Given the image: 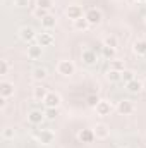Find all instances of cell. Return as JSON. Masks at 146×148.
Returning <instances> with one entry per match:
<instances>
[{
  "mask_svg": "<svg viewBox=\"0 0 146 148\" xmlns=\"http://www.w3.org/2000/svg\"><path fill=\"white\" fill-rule=\"evenodd\" d=\"M103 45L105 47H112V48H117L119 47V40L113 36V35H108V36L103 38Z\"/></svg>",
  "mask_w": 146,
  "mask_h": 148,
  "instance_id": "cell-23",
  "label": "cell"
},
{
  "mask_svg": "<svg viewBox=\"0 0 146 148\" xmlns=\"http://www.w3.org/2000/svg\"><path fill=\"white\" fill-rule=\"evenodd\" d=\"M95 110H96L98 115H108L110 110H112V105H110V102H107V100H100L98 105L95 107Z\"/></svg>",
  "mask_w": 146,
  "mask_h": 148,
  "instance_id": "cell-15",
  "label": "cell"
},
{
  "mask_svg": "<svg viewBox=\"0 0 146 148\" xmlns=\"http://www.w3.org/2000/svg\"><path fill=\"white\" fill-rule=\"evenodd\" d=\"M98 102H100V100H98L96 97H89V98H88V105H89V107H96Z\"/></svg>",
  "mask_w": 146,
  "mask_h": 148,
  "instance_id": "cell-32",
  "label": "cell"
},
{
  "mask_svg": "<svg viewBox=\"0 0 146 148\" xmlns=\"http://www.w3.org/2000/svg\"><path fill=\"white\" fill-rule=\"evenodd\" d=\"M45 119H46L45 117V112H41V110H31L28 114V121L31 124H41Z\"/></svg>",
  "mask_w": 146,
  "mask_h": 148,
  "instance_id": "cell-14",
  "label": "cell"
},
{
  "mask_svg": "<svg viewBox=\"0 0 146 148\" xmlns=\"http://www.w3.org/2000/svg\"><path fill=\"white\" fill-rule=\"evenodd\" d=\"M77 138H79V141H83V143H91V141L96 138V136H95V129H89V127H86V129L79 131Z\"/></svg>",
  "mask_w": 146,
  "mask_h": 148,
  "instance_id": "cell-11",
  "label": "cell"
},
{
  "mask_svg": "<svg viewBox=\"0 0 146 148\" xmlns=\"http://www.w3.org/2000/svg\"><path fill=\"white\" fill-rule=\"evenodd\" d=\"M45 107H52V109H59V105H60V95L59 93H55V91H50L48 95H46V98H45Z\"/></svg>",
  "mask_w": 146,
  "mask_h": 148,
  "instance_id": "cell-5",
  "label": "cell"
},
{
  "mask_svg": "<svg viewBox=\"0 0 146 148\" xmlns=\"http://www.w3.org/2000/svg\"><path fill=\"white\" fill-rule=\"evenodd\" d=\"M36 7H41V9L50 10V9L53 7V0H36Z\"/></svg>",
  "mask_w": 146,
  "mask_h": 148,
  "instance_id": "cell-30",
  "label": "cell"
},
{
  "mask_svg": "<svg viewBox=\"0 0 146 148\" xmlns=\"http://www.w3.org/2000/svg\"><path fill=\"white\" fill-rule=\"evenodd\" d=\"M145 23H146V16H145Z\"/></svg>",
  "mask_w": 146,
  "mask_h": 148,
  "instance_id": "cell-37",
  "label": "cell"
},
{
  "mask_svg": "<svg viewBox=\"0 0 146 148\" xmlns=\"http://www.w3.org/2000/svg\"><path fill=\"white\" fill-rule=\"evenodd\" d=\"M72 26H74V29H77V31H86L91 24H89V23H88V19L83 16V17H79V19L72 21Z\"/></svg>",
  "mask_w": 146,
  "mask_h": 148,
  "instance_id": "cell-17",
  "label": "cell"
},
{
  "mask_svg": "<svg viewBox=\"0 0 146 148\" xmlns=\"http://www.w3.org/2000/svg\"><path fill=\"white\" fill-rule=\"evenodd\" d=\"M55 24H57V17L52 16V14H48L46 17L41 19V26H43L45 29H52V28H55Z\"/></svg>",
  "mask_w": 146,
  "mask_h": 148,
  "instance_id": "cell-18",
  "label": "cell"
},
{
  "mask_svg": "<svg viewBox=\"0 0 146 148\" xmlns=\"http://www.w3.org/2000/svg\"><path fill=\"white\" fill-rule=\"evenodd\" d=\"M28 2H29V0H16V5H17V7H26Z\"/></svg>",
  "mask_w": 146,
  "mask_h": 148,
  "instance_id": "cell-33",
  "label": "cell"
},
{
  "mask_svg": "<svg viewBox=\"0 0 146 148\" xmlns=\"http://www.w3.org/2000/svg\"><path fill=\"white\" fill-rule=\"evenodd\" d=\"M132 50H134V53H138V55H145L146 53V40L145 38L136 40L134 45H132Z\"/></svg>",
  "mask_w": 146,
  "mask_h": 148,
  "instance_id": "cell-16",
  "label": "cell"
},
{
  "mask_svg": "<svg viewBox=\"0 0 146 148\" xmlns=\"http://www.w3.org/2000/svg\"><path fill=\"white\" fill-rule=\"evenodd\" d=\"M143 90H145V91H146V81H145V83H143Z\"/></svg>",
  "mask_w": 146,
  "mask_h": 148,
  "instance_id": "cell-36",
  "label": "cell"
},
{
  "mask_svg": "<svg viewBox=\"0 0 146 148\" xmlns=\"http://www.w3.org/2000/svg\"><path fill=\"white\" fill-rule=\"evenodd\" d=\"M57 71H59V74H62V76H71L76 71V66H74L71 60H60L57 64Z\"/></svg>",
  "mask_w": 146,
  "mask_h": 148,
  "instance_id": "cell-2",
  "label": "cell"
},
{
  "mask_svg": "<svg viewBox=\"0 0 146 148\" xmlns=\"http://www.w3.org/2000/svg\"><path fill=\"white\" fill-rule=\"evenodd\" d=\"M53 140H55V134H53L50 129H41V131L38 133V141H40L41 145H52Z\"/></svg>",
  "mask_w": 146,
  "mask_h": 148,
  "instance_id": "cell-6",
  "label": "cell"
},
{
  "mask_svg": "<svg viewBox=\"0 0 146 148\" xmlns=\"http://www.w3.org/2000/svg\"><path fill=\"white\" fill-rule=\"evenodd\" d=\"M117 110H119V114H122V115H131L134 112V103L131 100H120L117 103Z\"/></svg>",
  "mask_w": 146,
  "mask_h": 148,
  "instance_id": "cell-4",
  "label": "cell"
},
{
  "mask_svg": "<svg viewBox=\"0 0 146 148\" xmlns=\"http://www.w3.org/2000/svg\"><path fill=\"white\" fill-rule=\"evenodd\" d=\"M57 115H59V109H52V107H46L45 109V117L48 121H55Z\"/></svg>",
  "mask_w": 146,
  "mask_h": 148,
  "instance_id": "cell-27",
  "label": "cell"
},
{
  "mask_svg": "<svg viewBox=\"0 0 146 148\" xmlns=\"http://www.w3.org/2000/svg\"><path fill=\"white\" fill-rule=\"evenodd\" d=\"M50 91L43 86V84H38L33 88V98L36 100V102H45V98H46V95H48Z\"/></svg>",
  "mask_w": 146,
  "mask_h": 148,
  "instance_id": "cell-10",
  "label": "cell"
},
{
  "mask_svg": "<svg viewBox=\"0 0 146 148\" xmlns=\"http://www.w3.org/2000/svg\"><path fill=\"white\" fill-rule=\"evenodd\" d=\"M41 55H43V47L40 43H33L28 47V57L29 59L36 60V59H41Z\"/></svg>",
  "mask_w": 146,
  "mask_h": 148,
  "instance_id": "cell-9",
  "label": "cell"
},
{
  "mask_svg": "<svg viewBox=\"0 0 146 148\" xmlns=\"http://www.w3.org/2000/svg\"><path fill=\"white\" fill-rule=\"evenodd\" d=\"M93 129H95V136H96L98 140H107L110 136V127L107 124H102V122H100V124H96Z\"/></svg>",
  "mask_w": 146,
  "mask_h": 148,
  "instance_id": "cell-8",
  "label": "cell"
},
{
  "mask_svg": "<svg viewBox=\"0 0 146 148\" xmlns=\"http://www.w3.org/2000/svg\"><path fill=\"white\" fill-rule=\"evenodd\" d=\"M84 17L88 19V23H89L91 26H96V24H100V23L103 21V14H102L100 9H89V10L84 14Z\"/></svg>",
  "mask_w": 146,
  "mask_h": 148,
  "instance_id": "cell-1",
  "label": "cell"
},
{
  "mask_svg": "<svg viewBox=\"0 0 146 148\" xmlns=\"http://www.w3.org/2000/svg\"><path fill=\"white\" fill-rule=\"evenodd\" d=\"M81 60H83V64H86V66H95V64L98 62V55H96L95 50H83Z\"/></svg>",
  "mask_w": 146,
  "mask_h": 148,
  "instance_id": "cell-3",
  "label": "cell"
},
{
  "mask_svg": "<svg viewBox=\"0 0 146 148\" xmlns=\"http://www.w3.org/2000/svg\"><path fill=\"white\" fill-rule=\"evenodd\" d=\"M33 14H35V17H38V19L41 21L43 17H46V16L50 14V10H46V9H41V7H36V9L33 10Z\"/></svg>",
  "mask_w": 146,
  "mask_h": 148,
  "instance_id": "cell-29",
  "label": "cell"
},
{
  "mask_svg": "<svg viewBox=\"0 0 146 148\" xmlns=\"http://www.w3.org/2000/svg\"><path fill=\"white\" fill-rule=\"evenodd\" d=\"M65 14H67V17L72 19V21H76V19H79V17L84 16V14H83V9H81L79 5H69L67 10H65Z\"/></svg>",
  "mask_w": 146,
  "mask_h": 148,
  "instance_id": "cell-13",
  "label": "cell"
},
{
  "mask_svg": "<svg viewBox=\"0 0 146 148\" xmlns=\"http://www.w3.org/2000/svg\"><path fill=\"white\" fill-rule=\"evenodd\" d=\"M115 50H117V48L105 47V45L102 47V53H103V57H105V59H113V57H115Z\"/></svg>",
  "mask_w": 146,
  "mask_h": 148,
  "instance_id": "cell-26",
  "label": "cell"
},
{
  "mask_svg": "<svg viewBox=\"0 0 146 148\" xmlns=\"http://www.w3.org/2000/svg\"><path fill=\"white\" fill-rule=\"evenodd\" d=\"M110 69L122 73V71L126 69V67H124V60H112V62H110Z\"/></svg>",
  "mask_w": 146,
  "mask_h": 148,
  "instance_id": "cell-28",
  "label": "cell"
},
{
  "mask_svg": "<svg viewBox=\"0 0 146 148\" xmlns=\"http://www.w3.org/2000/svg\"><path fill=\"white\" fill-rule=\"evenodd\" d=\"M19 38L28 43V41H33V40L36 38V33H35V29H33L31 26H23V28L19 29Z\"/></svg>",
  "mask_w": 146,
  "mask_h": 148,
  "instance_id": "cell-7",
  "label": "cell"
},
{
  "mask_svg": "<svg viewBox=\"0 0 146 148\" xmlns=\"http://www.w3.org/2000/svg\"><path fill=\"white\" fill-rule=\"evenodd\" d=\"M33 79L35 81H43V79H46V76H48V71L45 69V67H36V69H33Z\"/></svg>",
  "mask_w": 146,
  "mask_h": 148,
  "instance_id": "cell-21",
  "label": "cell"
},
{
  "mask_svg": "<svg viewBox=\"0 0 146 148\" xmlns=\"http://www.w3.org/2000/svg\"><path fill=\"white\" fill-rule=\"evenodd\" d=\"M9 69H10V64H9V60H0V76H5V74L9 73Z\"/></svg>",
  "mask_w": 146,
  "mask_h": 148,
  "instance_id": "cell-31",
  "label": "cell"
},
{
  "mask_svg": "<svg viewBox=\"0 0 146 148\" xmlns=\"http://www.w3.org/2000/svg\"><path fill=\"white\" fill-rule=\"evenodd\" d=\"M14 136H16L14 127H9V126H7V127H3V129H2V138H3V140H7V141H9V140H14Z\"/></svg>",
  "mask_w": 146,
  "mask_h": 148,
  "instance_id": "cell-24",
  "label": "cell"
},
{
  "mask_svg": "<svg viewBox=\"0 0 146 148\" xmlns=\"http://www.w3.org/2000/svg\"><path fill=\"white\" fill-rule=\"evenodd\" d=\"M12 95H14V84L9 83V81H2V83H0V97L9 98V97H12Z\"/></svg>",
  "mask_w": 146,
  "mask_h": 148,
  "instance_id": "cell-12",
  "label": "cell"
},
{
  "mask_svg": "<svg viewBox=\"0 0 146 148\" xmlns=\"http://www.w3.org/2000/svg\"><path fill=\"white\" fill-rule=\"evenodd\" d=\"M107 79H108L110 83L122 81V73H119V71H113V69H108V73H107Z\"/></svg>",
  "mask_w": 146,
  "mask_h": 148,
  "instance_id": "cell-22",
  "label": "cell"
},
{
  "mask_svg": "<svg viewBox=\"0 0 146 148\" xmlns=\"http://www.w3.org/2000/svg\"><path fill=\"white\" fill-rule=\"evenodd\" d=\"M38 43H40L41 47H50V45L53 43V36H52L50 33H40V35H38Z\"/></svg>",
  "mask_w": 146,
  "mask_h": 148,
  "instance_id": "cell-19",
  "label": "cell"
},
{
  "mask_svg": "<svg viewBox=\"0 0 146 148\" xmlns=\"http://www.w3.org/2000/svg\"><path fill=\"white\" fill-rule=\"evenodd\" d=\"M5 103H7V98H3V97H2V98H0V107L3 109V107H5Z\"/></svg>",
  "mask_w": 146,
  "mask_h": 148,
  "instance_id": "cell-34",
  "label": "cell"
},
{
  "mask_svg": "<svg viewBox=\"0 0 146 148\" xmlns=\"http://www.w3.org/2000/svg\"><path fill=\"white\" fill-rule=\"evenodd\" d=\"M145 59H146V53H145Z\"/></svg>",
  "mask_w": 146,
  "mask_h": 148,
  "instance_id": "cell-38",
  "label": "cell"
},
{
  "mask_svg": "<svg viewBox=\"0 0 146 148\" xmlns=\"http://www.w3.org/2000/svg\"><path fill=\"white\" fill-rule=\"evenodd\" d=\"M138 3H146V0H136Z\"/></svg>",
  "mask_w": 146,
  "mask_h": 148,
  "instance_id": "cell-35",
  "label": "cell"
},
{
  "mask_svg": "<svg viewBox=\"0 0 146 148\" xmlns=\"http://www.w3.org/2000/svg\"><path fill=\"white\" fill-rule=\"evenodd\" d=\"M132 79H136V76H134V71H131V69H124L122 71V81L127 84V83H131Z\"/></svg>",
  "mask_w": 146,
  "mask_h": 148,
  "instance_id": "cell-25",
  "label": "cell"
},
{
  "mask_svg": "<svg viewBox=\"0 0 146 148\" xmlns=\"http://www.w3.org/2000/svg\"><path fill=\"white\" fill-rule=\"evenodd\" d=\"M126 86H127V91H129V93H139V91L143 90V83L138 81V79H132V81L127 83Z\"/></svg>",
  "mask_w": 146,
  "mask_h": 148,
  "instance_id": "cell-20",
  "label": "cell"
}]
</instances>
